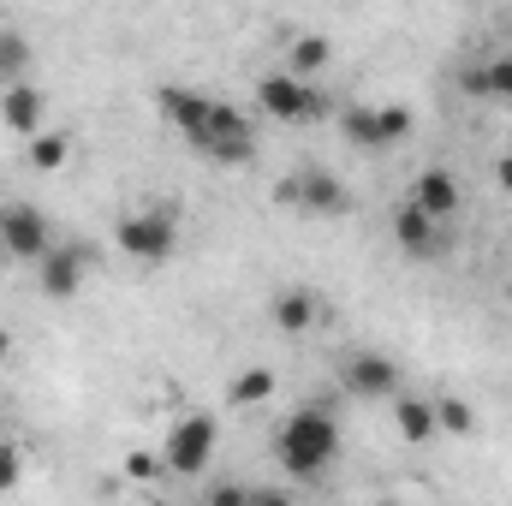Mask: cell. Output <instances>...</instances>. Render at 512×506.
I'll use <instances>...</instances> for the list:
<instances>
[{
	"label": "cell",
	"mask_w": 512,
	"mask_h": 506,
	"mask_svg": "<svg viewBox=\"0 0 512 506\" xmlns=\"http://www.w3.org/2000/svg\"><path fill=\"white\" fill-rule=\"evenodd\" d=\"M274 459L286 477H322L340 459V423L322 405H298L280 429H274Z\"/></svg>",
	"instance_id": "1"
},
{
	"label": "cell",
	"mask_w": 512,
	"mask_h": 506,
	"mask_svg": "<svg viewBox=\"0 0 512 506\" xmlns=\"http://www.w3.org/2000/svg\"><path fill=\"white\" fill-rule=\"evenodd\" d=\"M215 447H221L215 417H209V411H185V417L167 429V441H161V465H167L173 477H203L209 459H215Z\"/></svg>",
	"instance_id": "2"
},
{
	"label": "cell",
	"mask_w": 512,
	"mask_h": 506,
	"mask_svg": "<svg viewBox=\"0 0 512 506\" xmlns=\"http://www.w3.org/2000/svg\"><path fill=\"white\" fill-rule=\"evenodd\" d=\"M197 155H209V161H221V167H245L256 155V126L233 108V102H221L215 96V108H209V126H203V137L191 143Z\"/></svg>",
	"instance_id": "3"
},
{
	"label": "cell",
	"mask_w": 512,
	"mask_h": 506,
	"mask_svg": "<svg viewBox=\"0 0 512 506\" xmlns=\"http://www.w3.org/2000/svg\"><path fill=\"white\" fill-rule=\"evenodd\" d=\"M256 108L268 120H280V126H310L322 114V90L292 78V72H262L256 78Z\"/></svg>",
	"instance_id": "4"
},
{
	"label": "cell",
	"mask_w": 512,
	"mask_h": 506,
	"mask_svg": "<svg viewBox=\"0 0 512 506\" xmlns=\"http://www.w3.org/2000/svg\"><path fill=\"white\" fill-rule=\"evenodd\" d=\"M280 203L304 209V215H346L352 209V191L334 167H292L280 179Z\"/></svg>",
	"instance_id": "5"
},
{
	"label": "cell",
	"mask_w": 512,
	"mask_h": 506,
	"mask_svg": "<svg viewBox=\"0 0 512 506\" xmlns=\"http://www.w3.org/2000/svg\"><path fill=\"white\" fill-rule=\"evenodd\" d=\"M60 239H54V227H48V215L36 209V203H0V256H12V262H42V256L54 251Z\"/></svg>",
	"instance_id": "6"
},
{
	"label": "cell",
	"mask_w": 512,
	"mask_h": 506,
	"mask_svg": "<svg viewBox=\"0 0 512 506\" xmlns=\"http://www.w3.org/2000/svg\"><path fill=\"white\" fill-rule=\"evenodd\" d=\"M173 215H161V209H137L126 215L120 227H114V245L131 256V262H167L173 256Z\"/></svg>",
	"instance_id": "7"
},
{
	"label": "cell",
	"mask_w": 512,
	"mask_h": 506,
	"mask_svg": "<svg viewBox=\"0 0 512 506\" xmlns=\"http://www.w3.org/2000/svg\"><path fill=\"white\" fill-rule=\"evenodd\" d=\"M340 387L352 399H393V393H405V370L387 352H352L340 364Z\"/></svg>",
	"instance_id": "8"
},
{
	"label": "cell",
	"mask_w": 512,
	"mask_h": 506,
	"mask_svg": "<svg viewBox=\"0 0 512 506\" xmlns=\"http://www.w3.org/2000/svg\"><path fill=\"white\" fill-rule=\"evenodd\" d=\"M393 245H399L405 256H417V262H441V256L453 251L447 227L429 221L417 203H393Z\"/></svg>",
	"instance_id": "9"
},
{
	"label": "cell",
	"mask_w": 512,
	"mask_h": 506,
	"mask_svg": "<svg viewBox=\"0 0 512 506\" xmlns=\"http://www.w3.org/2000/svg\"><path fill=\"white\" fill-rule=\"evenodd\" d=\"M84 268H90V245H54V251L36 262V286L42 298H78L84 292Z\"/></svg>",
	"instance_id": "10"
},
{
	"label": "cell",
	"mask_w": 512,
	"mask_h": 506,
	"mask_svg": "<svg viewBox=\"0 0 512 506\" xmlns=\"http://www.w3.org/2000/svg\"><path fill=\"white\" fill-rule=\"evenodd\" d=\"M405 203H417L429 221H441V227H447V221L465 209V191H459V179H453L447 167H423V173L411 179V197H405Z\"/></svg>",
	"instance_id": "11"
},
{
	"label": "cell",
	"mask_w": 512,
	"mask_h": 506,
	"mask_svg": "<svg viewBox=\"0 0 512 506\" xmlns=\"http://www.w3.org/2000/svg\"><path fill=\"white\" fill-rule=\"evenodd\" d=\"M155 108L179 126V137L185 143H197L203 137V126H209V108H215V96H203V90H185V84H161L155 90Z\"/></svg>",
	"instance_id": "12"
},
{
	"label": "cell",
	"mask_w": 512,
	"mask_h": 506,
	"mask_svg": "<svg viewBox=\"0 0 512 506\" xmlns=\"http://www.w3.org/2000/svg\"><path fill=\"white\" fill-rule=\"evenodd\" d=\"M42 108H48V96H42L36 84H12V90H0V126L18 131L24 143L42 131Z\"/></svg>",
	"instance_id": "13"
},
{
	"label": "cell",
	"mask_w": 512,
	"mask_h": 506,
	"mask_svg": "<svg viewBox=\"0 0 512 506\" xmlns=\"http://www.w3.org/2000/svg\"><path fill=\"white\" fill-rule=\"evenodd\" d=\"M316 316H322V298H316L310 286H280V292H274V328H280V334L298 340V334L316 328Z\"/></svg>",
	"instance_id": "14"
},
{
	"label": "cell",
	"mask_w": 512,
	"mask_h": 506,
	"mask_svg": "<svg viewBox=\"0 0 512 506\" xmlns=\"http://www.w3.org/2000/svg\"><path fill=\"white\" fill-rule=\"evenodd\" d=\"M393 405V423H399V441H411V447H429L441 429H435V405L423 399V393H393L387 399Z\"/></svg>",
	"instance_id": "15"
},
{
	"label": "cell",
	"mask_w": 512,
	"mask_h": 506,
	"mask_svg": "<svg viewBox=\"0 0 512 506\" xmlns=\"http://www.w3.org/2000/svg\"><path fill=\"white\" fill-rule=\"evenodd\" d=\"M465 90H471L477 102H512V54L507 48H495L483 66H471V72H465Z\"/></svg>",
	"instance_id": "16"
},
{
	"label": "cell",
	"mask_w": 512,
	"mask_h": 506,
	"mask_svg": "<svg viewBox=\"0 0 512 506\" xmlns=\"http://www.w3.org/2000/svg\"><path fill=\"white\" fill-rule=\"evenodd\" d=\"M328 54H334V48H328V36H322V30H304V36H292V48H286V72L310 84V78L328 66Z\"/></svg>",
	"instance_id": "17"
},
{
	"label": "cell",
	"mask_w": 512,
	"mask_h": 506,
	"mask_svg": "<svg viewBox=\"0 0 512 506\" xmlns=\"http://www.w3.org/2000/svg\"><path fill=\"white\" fill-rule=\"evenodd\" d=\"M24 149H30V167H36V173H60V167L72 161V131L42 126L30 143H24Z\"/></svg>",
	"instance_id": "18"
},
{
	"label": "cell",
	"mask_w": 512,
	"mask_h": 506,
	"mask_svg": "<svg viewBox=\"0 0 512 506\" xmlns=\"http://www.w3.org/2000/svg\"><path fill=\"white\" fill-rule=\"evenodd\" d=\"M340 131L358 143V149H370V155H382V126H376V102H346L340 108Z\"/></svg>",
	"instance_id": "19"
},
{
	"label": "cell",
	"mask_w": 512,
	"mask_h": 506,
	"mask_svg": "<svg viewBox=\"0 0 512 506\" xmlns=\"http://www.w3.org/2000/svg\"><path fill=\"white\" fill-rule=\"evenodd\" d=\"M429 405H435V429H441V435H477V411H471V399H459V393H435Z\"/></svg>",
	"instance_id": "20"
},
{
	"label": "cell",
	"mask_w": 512,
	"mask_h": 506,
	"mask_svg": "<svg viewBox=\"0 0 512 506\" xmlns=\"http://www.w3.org/2000/svg\"><path fill=\"white\" fill-rule=\"evenodd\" d=\"M24 72H30V42H24V30H0V90L30 84Z\"/></svg>",
	"instance_id": "21"
},
{
	"label": "cell",
	"mask_w": 512,
	"mask_h": 506,
	"mask_svg": "<svg viewBox=\"0 0 512 506\" xmlns=\"http://www.w3.org/2000/svg\"><path fill=\"white\" fill-rule=\"evenodd\" d=\"M268 393H274V370H262V364L239 370V376H233V387H227V399H233V405H262Z\"/></svg>",
	"instance_id": "22"
},
{
	"label": "cell",
	"mask_w": 512,
	"mask_h": 506,
	"mask_svg": "<svg viewBox=\"0 0 512 506\" xmlns=\"http://www.w3.org/2000/svg\"><path fill=\"white\" fill-rule=\"evenodd\" d=\"M376 126H382V149H393V143H405V137H411L417 114H411L405 102H382V108H376Z\"/></svg>",
	"instance_id": "23"
},
{
	"label": "cell",
	"mask_w": 512,
	"mask_h": 506,
	"mask_svg": "<svg viewBox=\"0 0 512 506\" xmlns=\"http://www.w3.org/2000/svg\"><path fill=\"white\" fill-rule=\"evenodd\" d=\"M24 483V447L18 441H0V495H12Z\"/></svg>",
	"instance_id": "24"
},
{
	"label": "cell",
	"mask_w": 512,
	"mask_h": 506,
	"mask_svg": "<svg viewBox=\"0 0 512 506\" xmlns=\"http://www.w3.org/2000/svg\"><path fill=\"white\" fill-rule=\"evenodd\" d=\"M161 471H167V465H161V453H143V447L126 453V477H137V483H155Z\"/></svg>",
	"instance_id": "25"
},
{
	"label": "cell",
	"mask_w": 512,
	"mask_h": 506,
	"mask_svg": "<svg viewBox=\"0 0 512 506\" xmlns=\"http://www.w3.org/2000/svg\"><path fill=\"white\" fill-rule=\"evenodd\" d=\"M203 506H251V495H245L239 483H215V489H209V501H203Z\"/></svg>",
	"instance_id": "26"
},
{
	"label": "cell",
	"mask_w": 512,
	"mask_h": 506,
	"mask_svg": "<svg viewBox=\"0 0 512 506\" xmlns=\"http://www.w3.org/2000/svg\"><path fill=\"white\" fill-rule=\"evenodd\" d=\"M251 506H298V501H292L286 489H256V495H251Z\"/></svg>",
	"instance_id": "27"
},
{
	"label": "cell",
	"mask_w": 512,
	"mask_h": 506,
	"mask_svg": "<svg viewBox=\"0 0 512 506\" xmlns=\"http://www.w3.org/2000/svg\"><path fill=\"white\" fill-rule=\"evenodd\" d=\"M495 185L512 197V155H495Z\"/></svg>",
	"instance_id": "28"
},
{
	"label": "cell",
	"mask_w": 512,
	"mask_h": 506,
	"mask_svg": "<svg viewBox=\"0 0 512 506\" xmlns=\"http://www.w3.org/2000/svg\"><path fill=\"white\" fill-rule=\"evenodd\" d=\"M6 358H12V334L0 328V364H6Z\"/></svg>",
	"instance_id": "29"
},
{
	"label": "cell",
	"mask_w": 512,
	"mask_h": 506,
	"mask_svg": "<svg viewBox=\"0 0 512 506\" xmlns=\"http://www.w3.org/2000/svg\"><path fill=\"white\" fill-rule=\"evenodd\" d=\"M382 506H405V501H382Z\"/></svg>",
	"instance_id": "30"
},
{
	"label": "cell",
	"mask_w": 512,
	"mask_h": 506,
	"mask_svg": "<svg viewBox=\"0 0 512 506\" xmlns=\"http://www.w3.org/2000/svg\"><path fill=\"white\" fill-rule=\"evenodd\" d=\"M143 506H155V501H143Z\"/></svg>",
	"instance_id": "31"
}]
</instances>
